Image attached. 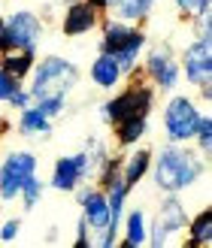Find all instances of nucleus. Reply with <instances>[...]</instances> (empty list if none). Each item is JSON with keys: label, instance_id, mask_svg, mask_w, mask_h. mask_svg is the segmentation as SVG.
<instances>
[{"label": "nucleus", "instance_id": "1", "mask_svg": "<svg viewBox=\"0 0 212 248\" xmlns=\"http://www.w3.org/2000/svg\"><path fill=\"white\" fill-rule=\"evenodd\" d=\"M28 82H31L28 91H31L33 106L40 109L46 118L55 121L67 112L70 91H76V85H79V67H76V61H70V58L46 55V58H36Z\"/></svg>", "mask_w": 212, "mask_h": 248}, {"label": "nucleus", "instance_id": "2", "mask_svg": "<svg viewBox=\"0 0 212 248\" xmlns=\"http://www.w3.org/2000/svg\"><path fill=\"white\" fill-rule=\"evenodd\" d=\"M148 176L161 194H182L206 176V160L197 148H188L185 142H167L152 152Z\"/></svg>", "mask_w": 212, "mask_h": 248}, {"label": "nucleus", "instance_id": "3", "mask_svg": "<svg viewBox=\"0 0 212 248\" xmlns=\"http://www.w3.org/2000/svg\"><path fill=\"white\" fill-rule=\"evenodd\" d=\"M128 79L130 82L115 97H109V100H103L97 106V118L103 124H109V127L121 118H130V115H152V109H155L158 91L148 82H143L140 76H128Z\"/></svg>", "mask_w": 212, "mask_h": 248}, {"label": "nucleus", "instance_id": "4", "mask_svg": "<svg viewBox=\"0 0 212 248\" xmlns=\"http://www.w3.org/2000/svg\"><path fill=\"white\" fill-rule=\"evenodd\" d=\"M200 115L203 109L197 106L194 97L173 91V97L161 109V127H164L167 142H191L197 133V124H200Z\"/></svg>", "mask_w": 212, "mask_h": 248}, {"label": "nucleus", "instance_id": "5", "mask_svg": "<svg viewBox=\"0 0 212 248\" xmlns=\"http://www.w3.org/2000/svg\"><path fill=\"white\" fill-rule=\"evenodd\" d=\"M143 55L146 58H143L140 70H143L146 82L152 85L158 94H173L182 82V67H179V58L173 52V46L170 43H155V46H148Z\"/></svg>", "mask_w": 212, "mask_h": 248}, {"label": "nucleus", "instance_id": "6", "mask_svg": "<svg viewBox=\"0 0 212 248\" xmlns=\"http://www.w3.org/2000/svg\"><path fill=\"white\" fill-rule=\"evenodd\" d=\"M43 33H46V21L40 12H33V9L9 12V16H3V40H6L3 52H12V48L36 52L43 43Z\"/></svg>", "mask_w": 212, "mask_h": 248}, {"label": "nucleus", "instance_id": "7", "mask_svg": "<svg viewBox=\"0 0 212 248\" xmlns=\"http://www.w3.org/2000/svg\"><path fill=\"white\" fill-rule=\"evenodd\" d=\"M188 209L185 203L179 200V194H164V200L158 206V215L152 218V224H148V245L152 248H164L173 242V236H179L185 233L188 227Z\"/></svg>", "mask_w": 212, "mask_h": 248}, {"label": "nucleus", "instance_id": "8", "mask_svg": "<svg viewBox=\"0 0 212 248\" xmlns=\"http://www.w3.org/2000/svg\"><path fill=\"white\" fill-rule=\"evenodd\" d=\"M36 167H40V160L28 148H12V152H6V157L0 160V200L3 203L18 200L21 185L31 176H36Z\"/></svg>", "mask_w": 212, "mask_h": 248}, {"label": "nucleus", "instance_id": "9", "mask_svg": "<svg viewBox=\"0 0 212 248\" xmlns=\"http://www.w3.org/2000/svg\"><path fill=\"white\" fill-rule=\"evenodd\" d=\"M179 67H182V79L188 85L209 88L212 85V33L191 36V43L179 55Z\"/></svg>", "mask_w": 212, "mask_h": 248}, {"label": "nucleus", "instance_id": "10", "mask_svg": "<svg viewBox=\"0 0 212 248\" xmlns=\"http://www.w3.org/2000/svg\"><path fill=\"white\" fill-rule=\"evenodd\" d=\"M106 12H100L97 6H91L88 0H70L61 12V33L76 40V36H88L91 31H97V24Z\"/></svg>", "mask_w": 212, "mask_h": 248}, {"label": "nucleus", "instance_id": "11", "mask_svg": "<svg viewBox=\"0 0 212 248\" xmlns=\"http://www.w3.org/2000/svg\"><path fill=\"white\" fill-rule=\"evenodd\" d=\"M82 182H88V167H85L82 152H76V155H64V157L55 160L52 176H49V188H52V191L73 194Z\"/></svg>", "mask_w": 212, "mask_h": 248}, {"label": "nucleus", "instance_id": "12", "mask_svg": "<svg viewBox=\"0 0 212 248\" xmlns=\"http://www.w3.org/2000/svg\"><path fill=\"white\" fill-rule=\"evenodd\" d=\"M146 48H148V33L140 28V24H136L133 33L115 48V52H112V58H115V64H118V70H121L124 79L140 73V61H143V52H146Z\"/></svg>", "mask_w": 212, "mask_h": 248}, {"label": "nucleus", "instance_id": "13", "mask_svg": "<svg viewBox=\"0 0 212 248\" xmlns=\"http://www.w3.org/2000/svg\"><path fill=\"white\" fill-rule=\"evenodd\" d=\"M88 79H91L100 91H115L118 85L124 82L121 70H118V64H115V58H112L109 52H97V58L91 61V67H88Z\"/></svg>", "mask_w": 212, "mask_h": 248}, {"label": "nucleus", "instance_id": "14", "mask_svg": "<svg viewBox=\"0 0 212 248\" xmlns=\"http://www.w3.org/2000/svg\"><path fill=\"white\" fill-rule=\"evenodd\" d=\"M148 167H152V148L140 142L130 145V155L121 157V179L128 182V188H136L148 176Z\"/></svg>", "mask_w": 212, "mask_h": 248}, {"label": "nucleus", "instance_id": "15", "mask_svg": "<svg viewBox=\"0 0 212 248\" xmlns=\"http://www.w3.org/2000/svg\"><path fill=\"white\" fill-rule=\"evenodd\" d=\"M148 245V215L143 209H124L121 218V248H143Z\"/></svg>", "mask_w": 212, "mask_h": 248}, {"label": "nucleus", "instance_id": "16", "mask_svg": "<svg viewBox=\"0 0 212 248\" xmlns=\"http://www.w3.org/2000/svg\"><path fill=\"white\" fill-rule=\"evenodd\" d=\"M18 121H16V130L21 133V136H28V140H49L52 136V118H46L40 109H36L33 103L31 106H24V109H18Z\"/></svg>", "mask_w": 212, "mask_h": 248}, {"label": "nucleus", "instance_id": "17", "mask_svg": "<svg viewBox=\"0 0 212 248\" xmlns=\"http://www.w3.org/2000/svg\"><path fill=\"white\" fill-rule=\"evenodd\" d=\"M148 115H130V118H121L112 124V133H115V145L118 148H130L136 142H143L148 136Z\"/></svg>", "mask_w": 212, "mask_h": 248}, {"label": "nucleus", "instance_id": "18", "mask_svg": "<svg viewBox=\"0 0 212 248\" xmlns=\"http://www.w3.org/2000/svg\"><path fill=\"white\" fill-rule=\"evenodd\" d=\"M161 3V0H109L106 12L112 18H121V21H130V24H140L152 16V9Z\"/></svg>", "mask_w": 212, "mask_h": 248}, {"label": "nucleus", "instance_id": "19", "mask_svg": "<svg viewBox=\"0 0 212 248\" xmlns=\"http://www.w3.org/2000/svg\"><path fill=\"white\" fill-rule=\"evenodd\" d=\"M36 64V52H24V48H12V52H0V67L18 82H28L31 70Z\"/></svg>", "mask_w": 212, "mask_h": 248}, {"label": "nucleus", "instance_id": "20", "mask_svg": "<svg viewBox=\"0 0 212 248\" xmlns=\"http://www.w3.org/2000/svg\"><path fill=\"white\" fill-rule=\"evenodd\" d=\"M185 233H188V239H185L188 248H209L212 245V212L209 209H200L194 218H188Z\"/></svg>", "mask_w": 212, "mask_h": 248}, {"label": "nucleus", "instance_id": "21", "mask_svg": "<svg viewBox=\"0 0 212 248\" xmlns=\"http://www.w3.org/2000/svg\"><path fill=\"white\" fill-rule=\"evenodd\" d=\"M82 157H85V167H88V182H94L97 172H100V167L109 157V148H106V142L100 140V136H88L85 145H82Z\"/></svg>", "mask_w": 212, "mask_h": 248}, {"label": "nucleus", "instance_id": "22", "mask_svg": "<svg viewBox=\"0 0 212 248\" xmlns=\"http://www.w3.org/2000/svg\"><path fill=\"white\" fill-rule=\"evenodd\" d=\"M43 197H46V182H43L40 176H31L28 182L21 185V194H18V200H21V209H24V212H31V209H36Z\"/></svg>", "mask_w": 212, "mask_h": 248}, {"label": "nucleus", "instance_id": "23", "mask_svg": "<svg viewBox=\"0 0 212 248\" xmlns=\"http://www.w3.org/2000/svg\"><path fill=\"white\" fill-rule=\"evenodd\" d=\"M191 142L197 145V152L203 157H209V152H212V115L209 112L200 115V124H197V133H194Z\"/></svg>", "mask_w": 212, "mask_h": 248}, {"label": "nucleus", "instance_id": "24", "mask_svg": "<svg viewBox=\"0 0 212 248\" xmlns=\"http://www.w3.org/2000/svg\"><path fill=\"white\" fill-rule=\"evenodd\" d=\"M173 6H176V12L182 18H197V16H206L209 6H212V0H173Z\"/></svg>", "mask_w": 212, "mask_h": 248}, {"label": "nucleus", "instance_id": "25", "mask_svg": "<svg viewBox=\"0 0 212 248\" xmlns=\"http://www.w3.org/2000/svg\"><path fill=\"white\" fill-rule=\"evenodd\" d=\"M18 233H21V218H6L3 224H0V242H3V245L16 242Z\"/></svg>", "mask_w": 212, "mask_h": 248}, {"label": "nucleus", "instance_id": "26", "mask_svg": "<svg viewBox=\"0 0 212 248\" xmlns=\"http://www.w3.org/2000/svg\"><path fill=\"white\" fill-rule=\"evenodd\" d=\"M18 85H24V82H18L16 76H9V73L0 67V103H6L12 94H16V88Z\"/></svg>", "mask_w": 212, "mask_h": 248}, {"label": "nucleus", "instance_id": "27", "mask_svg": "<svg viewBox=\"0 0 212 248\" xmlns=\"http://www.w3.org/2000/svg\"><path fill=\"white\" fill-rule=\"evenodd\" d=\"M31 103H33V100H31V91L24 88V85H18L16 94H12L9 100H6V106H9V109H24V106H31Z\"/></svg>", "mask_w": 212, "mask_h": 248}, {"label": "nucleus", "instance_id": "28", "mask_svg": "<svg viewBox=\"0 0 212 248\" xmlns=\"http://www.w3.org/2000/svg\"><path fill=\"white\" fill-rule=\"evenodd\" d=\"M76 248H91V233H88V227H85L82 218L76 224Z\"/></svg>", "mask_w": 212, "mask_h": 248}, {"label": "nucleus", "instance_id": "29", "mask_svg": "<svg viewBox=\"0 0 212 248\" xmlns=\"http://www.w3.org/2000/svg\"><path fill=\"white\" fill-rule=\"evenodd\" d=\"M88 3H91V6H97V9H100V12H106V6H109V0H88Z\"/></svg>", "mask_w": 212, "mask_h": 248}, {"label": "nucleus", "instance_id": "30", "mask_svg": "<svg viewBox=\"0 0 212 248\" xmlns=\"http://www.w3.org/2000/svg\"><path fill=\"white\" fill-rule=\"evenodd\" d=\"M6 48V40H3V16H0V52Z\"/></svg>", "mask_w": 212, "mask_h": 248}, {"label": "nucleus", "instance_id": "31", "mask_svg": "<svg viewBox=\"0 0 212 248\" xmlns=\"http://www.w3.org/2000/svg\"><path fill=\"white\" fill-rule=\"evenodd\" d=\"M6 130H9V124H6V118H3V115H0V136H3Z\"/></svg>", "mask_w": 212, "mask_h": 248}]
</instances>
